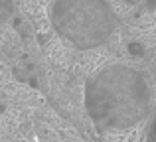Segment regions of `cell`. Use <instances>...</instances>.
I'll return each instance as SVG.
<instances>
[{
    "label": "cell",
    "mask_w": 156,
    "mask_h": 142,
    "mask_svg": "<svg viewBox=\"0 0 156 142\" xmlns=\"http://www.w3.org/2000/svg\"><path fill=\"white\" fill-rule=\"evenodd\" d=\"M51 22L79 47L99 46L111 34V16L101 0H55Z\"/></svg>",
    "instance_id": "cell-1"
},
{
    "label": "cell",
    "mask_w": 156,
    "mask_h": 142,
    "mask_svg": "<svg viewBox=\"0 0 156 142\" xmlns=\"http://www.w3.org/2000/svg\"><path fill=\"white\" fill-rule=\"evenodd\" d=\"M142 142H156V109L150 116L148 124H146V130H144V136H142Z\"/></svg>",
    "instance_id": "cell-2"
}]
</instances>
